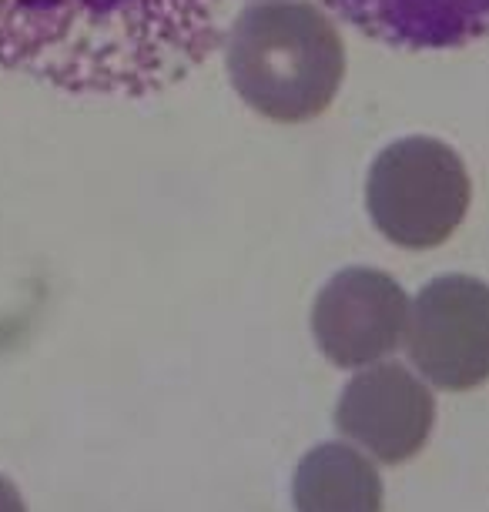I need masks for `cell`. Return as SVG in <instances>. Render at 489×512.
Instances as JSON below:
<instances>
[{
  "instance_id": "3957f363",
  "label": "cell",
  "mask_w": 489,
  "mask_h": 512,
  "mask_svg": "<svg viewBox=\"0 0 489 512\" xmlns=\"http://www.w3.org/2000/svg\"><path fill=\"white\" fill-rule=\"evenodd\" d=\"M473 185L449 144L412 134L392 141L372 161L366 181L369 218L392 245L426 251L463 225Z\"/></svg>"
},
{
  "instance_id": "52a82bcc",
  "label": "cell",
  "mask_w": 489,
  "mask_h": 512,
  "mask_svg": "<svg viewBox=\"0 0 489 512\" xmlns=\"http://www.w3.org/2000/svg\"><path fill=\"white\" fill-rule=\"evenodd\" d=\"M372 41L406 51H446L489 34V0H325Z\"/></svg>"
},
{
  "instance_id": "8992f818",
  "label": "cell",
  "mask_w": 489,
  "mask_h": 512,
  "mask_svg": "<svg viewBox=\"0 0 489 512\" xmlns=\"http://www.w3.org/2000/svg\"><path fill=\"white\" fill-rule=\"evenodd\" d=\"M335 429L366 456L396 466L416 456L436 429V399L416 369L376 362L356 369L335 405Z\"/></svg>"
},
{
  "instance_id": "9c48e42d",
  "label": "cell",
  "mask_w": 489,
  "mask_h": 512,
  "mask_svg": "<svg viewBox=\"0 0 489 512\" xmlns=\"http://www.w3.org/2000/svg\"><path fill=\"white\" fill-rule=\"evenodd\" d=\"M0 512H24L21 496H17L14 486H7L4 479H0Z\"/></svg>"
},
{
  "instance_id": "ba28073f",
  "label": "cell",
  "mask_w": 489,
  "mask_h": 512,
  "mask_svg": "<svg viewBox=\"0 0 489 512\" xmlns=\"http://www.w3.org/2000/svg\"><path fill=\"white\" fill-rule=\"evenodd\" d=\"M295 512H382V476L352 442L309 449L292 476Z\"/></svg>"
},
{
  "instance_id": "277c9868",
  "label": "cell",
  "mask_w": 489,
  "mask_h": 512,
  "mask_svg": "<svg viewBox=\"0 0 489 512\" xmlns=\"http://www.w3.org/2000/svg\"><path fill=\"white\" fill-rule=\"evenodd\" d=\"M409 362L433 389L469 392L489 379V285L439 275L409 302L402 338Z\"/></svg>"
},
{
  "instance_id": "6da1fadb",
  "label": "cell",
  "mask_w": 489,
  "mask_h": 512,
  "mask_svg": "<svg viewBox=\"0 0 489 512\" xmlns=\"http://www.w3.org/2000/svg\"><path fill=\"white\" fill-rule=\"evenodd\" d=\"M225 0H0V67L67 94L145 98L222 41Z\"/></svg>"
},
{
  "instance_id": "7a4b0ae2",
  "label": "cell",
  "mask_w": 489,
  "mask_h": 512,
  "mask_svg": "<svg viewBox=\"0 0 489 512\" xmlns=\"http://www.w3.org/2000/svg\"><path fill=\"white\" fill-rule=\"evenodd\" d=\"M228 77L262 118L278 124L319 118L345 77L339 27L305 0H262L228 31Z\"/></svg>"
},
{
  "instance_id": "5b68a950",
  "label": "cell",
  "mask_w": 489,
  "mask_h": 512,
  "mask_svg": "<svg viewBox=\"0 0 489 512\" xmlns=\"http://www.w3.org/2000/svg\"><path fill=\"white\" fill-rule=\"evenodd\" d=\"M409 302L396 278L379 268H342L315 298V345L332 365L349 372L386 362L406 338Z\"/></svg>"
}]
</instances>
